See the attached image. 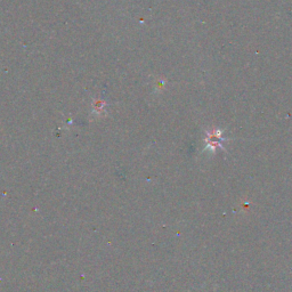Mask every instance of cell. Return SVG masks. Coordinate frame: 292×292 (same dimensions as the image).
<instances>
[{
    "label": "cell",
    "instance_id": "obj_1",
    "mask_svg": "<svg viewBox=\"0 0 292 292\" xmlns=\"http://www.w3.org/2000/svg\"><path fill=\"white\" fill-rule=\"evenodd\" d=\"M221 138H220V134H209V138L207 139V143H208V147H211V148H216L218 146H220L221 143Z\"/></svg>",
    "mask_w": 292,
    "mask_h": 292
}]
</instances>
